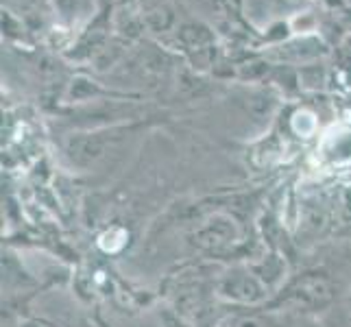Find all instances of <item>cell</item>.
<instances>
[{
    "mask_svg": "<svg viewBox=\"0 0 351 327\" xmlns=\"http://www.w3.org/2000/svg\"><path fill=\"white\" fill-rule=\"evenodd\" d=\"M336 299V286L325 271H306L293 280H288L284 288L269 304L271 310H286L295 314H317L328 310Z\"/></svg>",
    "mask_w": 351,
    "mask_h": 327,
    "instance_id": "6da1fadb",
    "label": "cell"
},
{
    "mask_svg": "<svg viewBox=\"0 0 351 327\" xmlns=\"http://www.w3.org/2000/svg\"><path fill=\"white\" fill-rule=\"evenodd\" d=\"M214 297L238 308H260L273 299L249 264H234L225 269L214 284Z\"/></svg>",
    "mask_w": 351,
    "mask_h": 327,
    "instance_id": "7a4b0ae2",
    "label": "cell"
},
{
    "mask_svg": "<svg viewBox=\"0 0 351 327\" xmlns=\"http://www.w3.org/2000/svg\"><path fill=\"white\" fill-rule=\"evenodd\" d=\"M188 242L205 256H221L240 242V225L227 214H210L192 229Z\"/></svg>",
    "mask_w": 351,
    "mask_h": 327,
    "instance_id": "3957f363",
    "label": "cell"
},
{
    "mask_svg": "<svg viewBox=\"0 0 351 327\" xmlns=\"http://www.w3.org/2000/svg\"><path fill=\"white\" fill-rule=\"evenodd\" d=\"M118 140L116 131H92V133H79L66 140V157L72 166L88 168L101 162L110 153L112 144Z\"/></svg>",
    "mask_w": 351,
    "mask_h": 327,
    "instance_id": "277c9868",
    "label": "cell"
},
{
    "mask_svg": "<svg viewBox=\"0 0 351 327\" xmlns=\"http://www.w3.org/2000/svg\"><path fill=\"white\" fill-rule=\"evenodd\" d=\"M249 266H251V271L260 277V282L271 290L273 297L280 293L284 284L288 282V262L284 253L277 249L264 253L256 262H249Z\"/></svg>",
    "mask_w": 351,
    "mask_h": 327,
    "instance_id": "5b68a950",
    "label": "cell"
},
{
    "mask_svg": "<svg viewBox=\"0 0 351 327\" xmlns=\"http://www.w3.org/2000/svg\"><path fill=\"white\" fill-rule=\"evenodd\" d=\"M229 327H275V323L271 317H266V314L247 312V314H238V317H234Z\"/></svg>",
    "mask_w": 351,
    "mask_h": 327,
    "instance_id": "8992f818",
    "label": "cell"
},
{
    "mask_svg": "<svg viewBox=\"0 0 351 327\" xmlns=\"http://www.w3.org/2000/svg\"><path fill=\"white\" fill-rule=\"evenodd\" d=\"M181 38L188 44H197V46H203L212 40V33H208V29L203 27H197V24H190L184 31H181Z\"/></svg>",
    "mask_w": 351,
    "mask_h": 327,
    "instance_id": "52a82bcc",
    "label": "cell"
},
{
    "mask_svg": "<svg viewBox=\"0 0 351 327\" xmlns=\"http://www.w3.org/2000/svg\"><path fill=\"white\" fill-rule=\"evenodd\" d=\"M160 323L162 327H195L190 323V319H186L184 314H179L175 308L160 310Z\"/></svg>",
    "mask_w": 351,
    "mask_h": 327,
    "instance_id": "ba28073f",
    "label": "cell"
},
{
    "mask_svg": "<svg viewBox=\"0 0 351 327\" xmlns=\"http://www.w3.org/2000/svg\"><path fill=\"white\" fill-rule=\"evenodd\" d=\"M149 24L155 29V31H164V29H168L173 24V14L171 11H155V14H151L149 16Z\"/></svg>",
    "mask_w": 351,
    "mask_h": 327,
    "instance_id": "9c48e42d",
    "label": "cell"
},
{
    "mask_svg": "<svg viewBox=\"0 0 351 327\" xmlns=\"http://www.w3.org/2000/svg\"><path fill=\"white\" fill-rule=\"evenodd\" d=\"M349 306H351V295H349Z\"/></svg>",
    "mask_w": 351,
    "mask_h": 327,
    "instance_id": "30bf717a",
    "label": "cell"
}]
</instances>
